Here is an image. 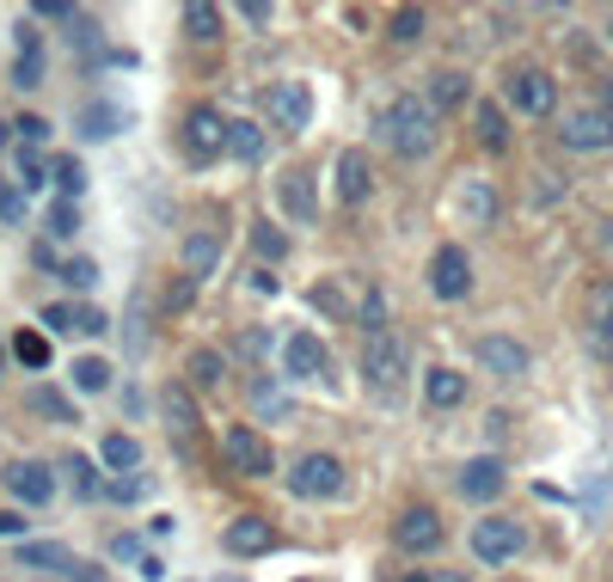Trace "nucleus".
Segmentation results:
<instances>
[{
	"instance_id": "f257e3e1",
	"label": "nucleus",
	"mask_w": 613,
	"mask_h": 582,
	"mask_svg": "<svg viewBox=\"0 0 613 582\" xmlns=\"http://www.w3.org/2000/svg\"><path fill=\"white\" fill-rule=\"evenodd\" d=\"M374 129H381V142H387L399 159H429V147H436V111H429L417 93H405L374 117Z\"/></svg>"
},
{
	"instance_id": "f03ea898",
	"label": "nucleus",
	"mask_w": 613,
	"mask_h": 582,
	"mask_svg": "<svg viewBox=\"0 0 613 582\" xmlns=\"http://www.w3.org/2000/svg\"><path fill=\"white\" fill-rule=\"evenodd\" d=\"M289 490L306 497V503H325V497L344 490V460H337V454H301V460L289 466Z\"/></svg>"
},
{
	"instance_id": "7ed1b4c3",
	"label": "nucleus",
	"mask_w": 613,
	"mask_h": 582,
	"mask_svg": "<svg viewBox=\"0 0 613 582\" xmlns=\"http://www.w3.org/2000/svg\"><path fill=\"white\" fill-rule=\"evenodd\" d=\"M521 552H528V528H521V521L491 516V521L472 528V558H479V564H509V558H521Z\"/></svg>"
},
{
	"instance_id": "20e7f679",
	"label": "nucleus",
	"mask_w": 613,
	"mask_h": 582,
	"mask_svg": "<svg viewBox=\"0 0 613 582\" xmlns=\"http://www.w3.org/2000/svg\"><path fill=\"white\" fill-rule=\"evenodd\" d=\"M503 98L521 117H552V111H559V86H552V74H540V67H516V74L503 80Z\"/></svg>"
},
{
	"instance_id": "39448f33",
	"label": "nucleus",
	"mask_w": 613,
	"mask_h": 582,
	"mask_svg": "<svg viewBox=\"0 0 613 582\" xmlns=\"http://www.w3.org/2000/svg\"><path fill=\"white\" fill-rule=\"evenodd\" d=\"M221 454H227V466H233L240 478H270V472H277V454H270V441L258 436V429H246V424L227 429Z\"/></svg>"
},
{
	"instance_id": "423d86ee",
	"label": "nucleus",
	"mask_w": 613,
	"mask_h": 582,
	"mask_svg": "<svg viewBox=\"0 0 613 582\" xmlns=\"http://www.w3.org/2000/svg\"><path fill=\"white\" fill-rule=\"evenodd\" d=\"M559 142L571 147V154H601V147H613V117L601 105H583L559 123Z\"/></svg>"
},
{
	"instance_id": "0eeeda50",
	"label": "nucleus",
	"mask_w": 613,
	"mask_h": 582,
	"mask_svg": "<svg viewBox=\"0 0 613 582\" xmlns=\"http://www.w3.org/2000/svg\"><path fill=\"white\" fill-rule=\"evenodd\" d=\"M282 374L289 381H332V350L313 331H294L289 344H282Z\"/></svg>"
},
{
	"instance_id": "6e6552de",
	"label": "nucleus",
	"mask_w": 613,
	"mask_h": 582,
	"mask_svg": "<svg viewBox=\"0 0 613 582\" xmlns=\"http://www.w3.org/2000/svg\"><path fill=\"white\" fill-rule=\"evenodd\" d=\"M264 111H270V123H277L282 135H301L306 123H313V93H306L301 80H282V86L264 93Z\"/></svg>"
},
{
	"instance_id": "1a4fd4ad",
	"label": "nucleus",
	"mask_w": 613,
	"mask_h": 582,
	"mask_svg": "<svg viewBox=\"0 0 613 582\" xmlns=\"http://www.w3.org/2000/svg\"><path fill=\"white\" fill-rule=\"evenodd\" d=\"M277 540H282L277 521H264V516H233L221 528V545L233 558H264V552H277Z\"/></svg>"
},
{
	"instance_id": "9d476101",
	"label": "nucleus",
	"mask_w": 613,
	"mask_h": 582,
	"mask_svg": "<svg viewBox=\"0 0 613 582\" xmlns=\"http://www.w3.org/2000/svg\"><path fill=\"white\" fill-rule=\"evenodd\" d=\"M467 289H472V258H467V246H441V252L429 258V294H441V301H460Z\"/></svg>"
},
{
	"instance_id": "9b49d317",
	"label": "nucleus",
	"mask_w": 613,
	"mask_h": 582,
	"mask_svg": "<svg viewBox=\"0 0 613 582\" xmlns=\"http://www.w3.org/2000/svg\"><path fill=\"white\" fill-rule=\"evenodd\" d=\"M362 374H368V386L381 398L399 393V374H405V350L393 344V337H368V350H362Z\"/></svg>"
},
{
	"instance_id": "f8f14e48",
	"label": "nucleus",
	"mask_w": 613,
	"mask_h": 582,
	"mask_svg": "<svg viewBox=\"0 0 613 582\" xmlns=\"http://www.w3.org/2000/svg\"><path fill=\"white\" fill-rule=\"evenodd\" d=\"M185 154L190 159H215V154H227V117L215 105H197L185 117Z\"/></svg>"
},
{
	"instance_id": "ddd939ff",
	"label": "nucleus",
	"mask_w": 613,
	"mask_h": 582,
	"mask_svg": "<svg viewBox=\"0 0 613 582\" xmlns=\"http://www.w3.org/2000/svg\"><path fill=\"white\" fill-rule=\"evenodd\" d=\"M0 485L13 490L19 503H31V509H43V503L55 497V472H50L43 460H13L7 472H0Z\"/></svg>"
},
{
	"instance_id": "4468645a",
	"label": "nucleus",
	"mask_w": 613,
	"mask_h": 582,
	"mask_svg": "<svg viewBox=\"0 0 613 582\" xmlns=\"http://www.w3.org/2000/svg\"><path fill=\"white\" fill-rule=\"evenodd\" d=\"M479 368L491 374V381H521V374L533 368V356L516 337H479Z\"/></svg>"
},
{
	"instance_id": "2eb2a0df",
	"label": "nucleus",
	"mask_w": 613,
	"mask_h": 582,
	"mask_svg": "<svg viewBox=\"0 0 613 582\" xmlns=\"http://www.w3.org/2000/svg\"><path fill=\"white\" fill-rule=\"evenodd\" d=\"M393 540H399V552H436L441 545V516L436 509H405L399 516V528H393Z\"/></svg>"
},
{
	"instance_id": "dca6fc26",
	"label": "nucleus",
	"mask_w": 613,
	"mask_h": 582,
	"mask_svg": "<svg viewBox=\"0 0 613 582\" xmlns=\"http://www.w3.org/2000/svg\"><path fill=\"white\" fill-rule=\"evenodd\" d=\"M160 417H166V429H173L178 441H197V429H202V417H197V398L185 393V381H173V386H160Z\"/></svg>"
},
{
	"instance_id": "f3484780",
	"label": "nucleus",
	"mask_w": 613,
	"mask_h": 582,
	"mask_svg": "<svg viewBox=\"0 0 613 582\" xmlns=\"http://www.w3.org/2000/svg\"><path fill=\"white\" fill-rule=\"evenodd\" d=\"M503 485H509V472H503V460H491V454H485V460H472L467 472H460V497H467V503H497V497H503Z\"/></svg>"
},
{
	"instance_id": "a211bd4d",
	"label": "nucleus",
	"mask_w": 613,
	"mask_h": 582,
	"mask_svg": "<svg viewBox=\"0 0 613 582\" xmlns=\"http://www.w3.org/2000/svg\"><path fill=\"white\" fill-rule=\"evenodd\" d=\"M178 264H185V277H190V282L215 277V264H221V233H209V227L185 233V246H178Z\"/></svg>"
},
{
	"instance_id": "6ab92c4d",
	"label": "nucleus",
	"mask_w": 613,
	"mask_h": 582,
	"mask_svg": "<svg viewBox=\"0 0 613 582\" xmlns=\"http://www.w3.org/2000/svg\"><path fill=\"white\" fill-rule=\"evenodd\" d=\"M368 190H374L368 154H362V147H344V154H337V197H344V202H368Z\"/></svg>"
},
{
	"instance_id": "aec40b11",
	"label": "nucleus",
	"mask_w": 613,
	"mask_h": 582,
	"mask_svg": "<svg viewBox=\"0 0 613 582\" xmlns=\"http://www.w3.org/2000/svg\"><path fill=\"white\" fill-rule=\"evenodd\" d=\"M277 202L289 221H313L320 215V197H313V173H282L277 178Z\"/></svg>"
},
{
	"instance_id": "412c9836",
	"label": "nucleus",
	"mask_w": 613,
	"mask_h": 582,
	"mask_svg": "<svg viewBox=\"0 0 613 582\" xmlns=\"http://www.w3.org/2000/svg\"><path fill=\"white\" fill-rule=\"evenodd\" d=\"M43 325H50V331H86V337H98V331H111V319L98 313V306H67V301H50V306H43Z\"/></svg>"
},
{
	"instance_id": "4be33fe9",
	"label": "nucleus",
	"mask_w": 613,
	"mask_h": 582,
	"mask_svg": "<svg viewBox=\"0 0 613 582\" xmlns=\"http://www.w3.org/2000/svg\"><path fill=\"white\" fill-rule=\"evenodd\" d=\"M424 398L436 410H454L460 398H467V374L460 368H429V381H424Z\"/></svg>"
},
{
	"instance_id": "5701e85b",
	"label": "nucleus",
	"mask_w": 613,
	"mask_h": 582,
	"mask_svg": "<svg viewBox=\"0 0 613 582\" xmlns=\"http://www.w3.org/2000/svg\"><path fill=\"white\" fill-rule=\"evenodd\" d=\"M424 105L436 111H454V105H467V74H454V67H441V74H429V93H424Z\"/></svg>"
},
{
	"instance_id": "b1692460",
	"label": "nucleus",
	"mask_w": 613,
	"mask_h": 582,
	"mask_svg": "<svg viewBox=\"0 0 613 582\" xmlns=\"http://www.w3.org/2000/svg\"><path fill=\"white\" fill-rule=\"evenodd\" d=\"M227 154L240 159V166H258V159H264V129H258V123H227Z\"/></svg>"
},
{
	"instance_id": "393cba45",
	"label": "nucleus",
	"mask_w": 613,
	"mask_h": 582,
	"mask_svg": "<svg viewBox=\"0 0 613 582\" xmlns=\"http://www.w3.org/2000/svg\"><path fill=\"white\" fill-rule=\"evenodd\" d=\"M43 80V43L31 25H19V62H13V86H38Z\"/></svg>"
},
{
	"instance_id": "a878e982",
	"label": "nucleus",
	"mask_w": 613,
	"mask_h": 582,
	"mask_svg": "<svg viewBox=\"0 0 613 582\" xmlns=\"http://www.w3.org/2000/svg\"><path fill=\"white\" fill-rule=\"evenodd\" d=\"M589 337H595L601 356H613V282L595 289V306H589Z\"/></svg>"
},
{
	"instance_id": "bb28decb",
	"label": "nucleus",
	"mask_w": 613,
	"mask_h": 582,
	"mask_svg": "<svg viewBox=\"0 0 613 582\" xmlns=\"http://www.w3.org/2000/svg\"><path fill=\"white\" fill-rule=\"evenodd\" d=\"M178 25H185L197 43H215V38H221V7H209V0H185Z\"/></svg>"
},
{
	"instance_id": "cd10ccee",
	"label": "nucleus",
	"mask_w": 613,
	"mask_h": 582,
	"mask_svg": "<svg viewBox=\"0 0 613 582\" xmlns=\"http://www.w3.org/2000/svg\"><path fill=\"white\" fill-rule=\"evenodd\" d=\"M252 410L264 417V424H289V417H294V398L282 393L277 381H258V386H252Z\"/></svg>"
},
{
	"instance_id": "c85d7f7f",
	"label": "nucleus",
	"mask_w": 613,
	"mask_h": 582,
	"mask_svg": "<svg viewBox=\"0 0 613 582\" xmlns=\"http://www.w3.org/2000/svg\"><path fill=\"white\" fill-rule=\"evenodd\" d=\"M123 123H129V111H117V105H86L81 111V135H86V142H111Z\"/></svg>"
},
{
	"instance_id": "c756f323",
	"label": "nucleus",
	"mask_w": 613,
	"mask_h": 582,
	"mask_svg": "<svg viewBox=\"0 0 613 582\" xmlns=\"http://www.w3.org/2000/svg\"><path fill=\"white\" fill-rule=\"evenodd\" d=\"M19 564L25 570H74V552H67V545H50V540H25L19 545Z\"/></svg>"
},
{
	"instance_id": "7c9ffc66",
	"label": "nucleus",
	"mask_w": 613,
	"mask_h": 582,
	"mask_svg": "<svg viewBox=\"0 0 613 582\" xmlns=\"http://www.w3.org/2000/svg\"><path fill=\"white\" fill-rule=\"evenodd\" d=\"M252 252L264 258V264H282V258H289V233H282L277 221H252Z\"/></svg>"
},
{
	"instance_id": "2f4dec72",
	"label": "nucleus",
	"mask_w": 613,
	"mask_h": 582,
	"mask_svg": "<svg viewBox=\"0 0 613 582\" xmlns=\"http://www.w3.org/2000/svg\"><path fill=\"white\" fill-rule=\"evenodd\" d=\"M185 368H190V381H197V386H221L227 381V356H221V350H190Z\"/></svg>"
},
{
	"instance_id": "473e14b6",
	"label": "nucleus",
	"mask_w": 613,
	"mask_h": 582,
	"mask_svg": "<svg viewBox=\"0 0 613 582\" xmlns=\"http://www.w3.org/2000/svg\"><path fill=\"white\" fill-rule=\"evenodd\" d=\"M67 381H74L86 398H93V393H105V386H111V362H98V356H81V362H74V368H67Z\"/></svg>"
},
{
	"instance_id": "72a5a7b5",
	"label": "nucleus",
	"mask_w": 613,
	"mask_h": 582,
	"mask_svg": "<svg viewBox=\"0 0 613 582\" xmlns=\"http://www.w3.org/2000/svg\"><path fill=\"white\" fill-rule=\"evenodd\" d=\"M13 356L25 362L31 374H43V368H50V337H43V331H19V337H13Z\"/></svg>"
},
{
	"instance_id": "f704fd0d",
	"label": "nucleus",
	"mask_w": 613,
	"mask_h": 582,
	"mask_svg": "<svg viewBox=\"0 0 613 582\" xmlns=\"http://www.w3.org/2000/svg\"><path fill=\"white\" fill-rule=\"evenodd\" d=\"M424 25H429L424 7H399V13L387 19V38H393V43H417V38H424Z\"/></svg>"
},
{
	"instance_id": "c9c22d12",
	"label": "nucleus",
	"mask_w": 613,
	"mask_h": 582,
	"mask_svg": "<svg viewBox=\"0 0 613 582\" xmlns=\"http://www.w3.org/2000/svg\"><path fill=\"white\" fill-rule=\"evenodd\" d=\"M479 142L491 147V154H503V147H509V123H503V111H497L491 98L479 105Z\"/></svg>"
},
{
	"instance_id": "e433bc0d",
	"label": "nucleus",
	"mask_w": 613,
	"mask_h": 582,
	"mask_svg": "<svg viewBox=\"0 0 613 582\" xmlns=\"http://www.w3.org/2000/svg\"><path fill=\"white\" fill-rule=\"evenodd\" d=\"M362 331H368V337H387V294H381V289H368V294H362Z\"/></svg>"
},
{
	"instance_id": "4c0bfd02",
	"label": "nucleus",
	"mask_w": 613,
	"mask_h": 582,
	"mask_svg": "<svg viewBox=\"0 0 613 582\" xmlns=\"http://www.w3.org/2000/svg\"><path fill=\"white\" fill-rule=\"evenodd\" d=\"M31 410H43L50 424H74V405H67L55 386H38V393H31Z\"/></svg>"
},
{
	"instance_id": "58836bf2",
	"label": "nucleus",
	"mask_w": 613,
	"mask_h": 582,
	"mask_svg": "<svg viewBox=\"0 0 613 582\" xmlns=\"http://www.w3.org/2000/svg\"><path fill=\"white\" fill-rule=\"evenodd\" d=\"M105 466H117V472H135V466H142V448H135V436H105Z\"/></svg>"
},
{
	"instance_id": "ea45409f",
	"label": "nucleus",
	"mask_w": 613,
	"mask_h": 582,
	"mask_svg": "<svg viewBox=\"0 0 613 582\" xmlns=\"http://www.w3.org/2000/svg\"><path fill=\"white\" fill-rule=\"evenodd\" d=\"M55 185H62V202H74V197H81V190H86V166H81V159H55Z\"/></svg>"
},
{
	"instance_id": "a19ab883",
	"label": "nucleus",
	"mask_w": 613,
	"mask_h": 582,
	"mask_svg": "<svg viewBox=\"0 0 613 582\" xmlns=\"http://www.w3.org/2000/svg\"><path fill=\"white\" fill-rule=\"evenodd\" d=\"M50 173H55V159H43L38 147H25V154H19V185H25V190H38Z\"/></svg>"
},
{
	"instance_id": "79ce46f5",
	"label": "nucleus",
	"mask_w": 613,
	"mask_h": 582,
	"mask_svg": "<svg viewBox=\"0 0 613 582\" xmlns=\"http://www.w3.org/2000/svg\"><path fill=\"white\" fill-rule=\"evenodd\" d=\"M67 472H74V490H81V503L105 497V478H98V466H93V460H67Z\"/></svg>"
},
{
	"instance_id": "37998d69",
	"label": "nucleus",
	"mask_w": 613,
	"mask_h": 582,
	"mask_svg": "<svg viewBox=\"0 0 613 582\" xmlns=\"http://www.w3.org/2000/svg\"><path fill=\"white\" fill-rule=\"evenodd\" d=\"M50 233L55 239L81 233V202H50Z\"/></svg>"
},
{
	"instance_id": "c03bdc74",
	"label": "nucleus",
	"mask_w": 613,
	"mask_h": 582,
	"mask_svg": "<svg viewBox=\"0 0 613 582\" xmlns=\"http://www.w3.org/2000/svg\"><path fill=\"white\" fill-rule=\"evenodd\" d=\"M270 344H277V337H270L264 325H252L240 344H233V356H240V362H258V356H270Z\"/></svg>"
},
{
	"instance_id": "a18cd8bd",
	"label": "nucleus",
	"mask_w": 613,
	"mask_h": 582,
	"mask_svg": "<svg viewBox=\"0 0 613 582\" xmlns=\"http://www.w3.org/2000/svg\"><path fill=\"white\" fill-rule=\"evenodd\" d=\"M62 282H67V289H93V282H98V264H93V258H67V264H62Z\"/></svg>"
},
{
	"instance_id": "49530a36",
	"label": "nucleus",
	"mask_w": 613,
	"mask_h": 582,
	"mask_svg": "<svg viewBox=\"0 0 613 582\" xmlns=\"http://www.w3.org/2000/svg\"><path fill=\"white\" fill-rule=\"evenodd\" d=\"M111 497H117V503H142V497H147V478H142V472H117V478H111Z\"/></svg>"
},
{
	"instance_id": "de8ad7c7",
	"label": "nucleus",
	"mask_w": 613,
	"mask_h": 582,
	"mask_svg": "<svg viewBox=\"0 0 613 582\" xmlns=\"http://www.w3.org/2000/svg\"><path fill=\"white\" fill-rule=\"evenodd\" d=\"M467 209L479 215V221H491V215H497V197H491V185H467Z\"/></svg>"
},
{
	"instance_id": "09e8293b",
	"label": "nucleus",
	"mask_w": 613,
	"mask_h": 582,
	"mask_svg": "<svg viewBox=\"0 0 613 582\" xmlns=\"http://www.w3.org/2000/svg\"><path fill=\"white\" fill-rule=\"evenodd\" d=\"M190 301H197V282H190V277H178V282H173V294H166V313H185Z\"/></svg>"
},
{
	"instance_id": "8fccbe9b",
	"label": "nucleus",
	"mask_w": 613,
	"mask_h": 582,
	"mask_svg": "<svg viewBox=\"0 0 613 582\" xmlns=\"http://www.w3.org/2000/svg\"><path fill=\"white\" fill-rule=\"evenodd\" d=\"M13 135H25L31 147H43V142H50V123H43V117H19V123H13Z\"/></svg>"
},
{
	"instance_id": "3c124183",
	"label": "nucleus",
	"mask_w": 613,
	"mask_h": 582,
	"mask_svg": "<svg viewBox=\"0 0 613 582\" xmlns=\"http://www.w3.org/2000/svg\"><path fill=\"white\" fill-rule=\"evenodd\" d=\"M19 215H25V202H19V190L0 178V221H19Z\"/></svg>"
},
{
	"instance_id": "603ef678",
	"label": "nucleus",
	"mask_w": 613,
	"mask_h": 582,
	"mask_svg": "<svg viewBox=\"0 0 613 582\" xmlns=\"http://www.w3.org/2000/svg\"><path fill=\"white\" fill-rule=\"evenodd\" d=\"M31 19H67V25H74V7H62V0H38Z\"/></svg>"
},
{
	"instance_id": "864d4df0",
	"label": "nucleus",
	"mask_w": 613,
	"mask_h": 582,
	"mask_svg": "<svg viewBox=\"0 0 613 582\" xmlns=\"http://www.w3.org/2000/svg\"><path fill=\"white\" fill-rule=\"evenodd\" d=\"M240 19H246V25H270V19H277V13H270L264 0H246V7H240Z\"/></svg>"
},
{
	"instance_id": "5fc2aeb1",
	"label": "nucleus",
	"mask_w": 613,
	"mask_h": 582,
	"mask_svg": "<svg viewBox=\"0 0 613 582\" xmlns=\"http://www.w3.org/2000/svg\"><path fill=\"white\" fill-rule=\"evenodd\" d=\"M111 558H142V540H135V533H117V540H111Z\"/></svg>"
},
{
	"instance_id": "6e6d98bb",
	"label": "nucleus",
	"mask_w": 613,
	"mask_h": 582,
	"mask_svg": "<svg viewBox=\"0 0 613 582\" xmlns=\"http://www.w3.org/2000/svg\"><path fill=\"white\" fill-rule=\"evenodd\" d=\"M13 533H25V521H19L13 509H0V540H13Z\"/></svg>"
},
{
	"instance_id": "4d7b16f0",
	"label": "nucleus",
	"mask_w": 613,
	"mask_h": 582,
	"mask_svg": "<svg viewBox=\"0 0 613 582\" xmlns=\"http://www.w3.org/2000/svg\"><path fill=\"white\" fill-rule=\"evenodd\" d=\"M601 111H607V117H613V80H607V86H601Z\"/></svg>"
},
{
	"instance_id": "13d9d810",
	"label": "nucleus",
	"mask_w": 613,
	"mask_h": 582,
	"mask_svg": "<svg viewBox=\"0 0 613 582\" xmlns=\"http://www.w3.org/2000/svg\"><path fill=\"white\" fill-rule=\"evenodd\" d=\"M436 582H467V576H460V570H441V576Z\"/></svg>"
},
{
	"instance_id": "bf43d9fd",
	"label": "nucleus",
	"mask_w": 613,
	"mask_h": 582,
	"mask_svg": "<svg viewBox=\"0 0 613 582\" xmlns=\"http://www.w3.org/2000/svg\"><path fill=\"white\" fill-rule=\"evenodd\" d=\"M7 142H13V123H0V147H7Z\"/></svg>"
},
{
	"instance_id": "052dcab7",
	"label": "nucleus",
	"mask_w": 613,
	"mask_h": 582,
	"mask_svg": "<svg viewBox=\"0 0 613 582\" xmlns=\"http://www.w3.org/2000/svg\"><path fill=\"white\" fill-rule=\"evenodd\" d=\"M601 227H607V233H601V239H607V246H613V221H601Z\"/></svg>"
},
{
	"instance_id": "680f3d73",
	"label": "nucleus",
	"mask_w": 613,
	"mask_h": 582,
	"mask_svg": "<svg viewBox=\"0 0 613 582\" xmlns=\"http://www.w3.org/2000/svg\"><path fill=\"white\" fill-rule=\"evenodd\" d=\"M405 582H436V576H417V570H412V576H405Z\"/></svg>"
},
{
	"instance_id": "e2e57ef3",
	"label": "nucleus",
	"mask_w": 613,
	"mask_h": 582,
	"mask_svg": "<svg viewBox=\"0 0 613 582\" xmlns=\"http://www.w3.org/2000/svg\"><path fill=\"white\" fill-rule=\"evenodd\" d=\"M607 38H613V25H607Z\"/></svg>"
}]
</instances>
